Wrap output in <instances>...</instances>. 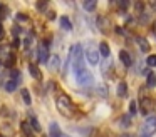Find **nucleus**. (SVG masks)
<instances>
[{
    "mask_svg": "<svg viewBox=\"0 0 156 137\" xmlns=\"http://www.w3.org/2000/svg\"><path fill=\"white\" fill-rule=\"evenodd\" d=\"M4 37V27H2V23H0V39Z\"/></svg>",
    "mask_w": 156,
    "mask_h": 137,
    "instance_id": "2f4dec72",
    "label": "nucleus"
},
{
    "mask_svg": "<svg viewBox=\"0 0 156 137\" xmlns=\"http://www.w3.org/2000/svg\"><path fill=\"white\" fill-rule=\"evenodd\" d=\"M7 12H9V9L2 5V9H0V17H4V19H5V17H7Z\"/></svg>",
    "mask_w": 156,
    "mask_h": 137,
    "instance_id": "393cba45",
    "label": "nucleus"
},
{
    "mask_svg": "<svg viewBox=\"0 0 156 137\" xmlns=\"http://www.w3.org/2000/svg\"><path fill=\"white\" fill-rule=\"evenodd\" d=\"M0 9H2V3H0Z\"/></svg>",
    "mask_w": 156,
    "mask_h": 137,
    "instance_id": "72a5a7b5",
    "label": "nucleus"
},
{
    "mask_svg": "<svg viewBox=\"0 0 156 137\" xmlns=\"http://www.w3.org/2000/svg\"><path fill=\"white\" fill-rule=\"evenodd\" d=\"M71 55H72V67H74V70L84 67V62H82L84 52H82V47H81V45H74V47H72Z\"/></svg>",
    "mask_w": 156,
    "mask_h": 137,
    "instance_id": "7ed1b4c3",
    "label": "nucleus"
},
{
    "mask_svg": "<svg viewBox=\"0 0 156 137\" xmlns=\"http://www.w3.org/2000/svg\"><path fill=\"white\" fill-rule=\"evenodd\" d=\"M128 5H129V2H126V0H121V2H119V7H121V9H128Z\"/></svg>",
    "mask_w": 156,
    "mask_h": 137,
    "instance_id": "cd10ccee",
    "label": "nucleus"
},
{
    "mask_svg": "<svg viewBox=\"0 0 156 137\" xmlns=\"http://www.w3.org/2000/svg\"><path fill=\"white\" fill-rule=\"evenodd\" d=\"M121 120H122V122H121V124H122V125H124V127H128V125H129V124H131V122H129V117H128V115H126V117H122V119H121Z\"/></svg>",
    "mask_w": 156,
    "mask_h": 137,
    "instance_id": "bb28decb",
    "label": "nucleus"
},
{
    "mask_svg": "<svg viewBox=\"0 0 156 137\" xmlns=\"http://www.w3.org/2000/svg\"><path fill=\"white\" fill-rule=\"evenodd\" d=\"M136 42H138L139 49H141L143 52H149V43H148V40H146L144 37H138V39H136Z\"/></svg>",
    "mask_w": 156,
    "mask_h": 137,
    "instance_id": "9d476101",
    "label": "nucleus"
},
{
    "mask_svg": "<svg viewBox=\"0 0 156 137\" xmlns=\"http://www.w3.org/2000/svg\"><path fill=\"white\" fill-rule=\"evenodd\" d=\"M45 7H47V2H39V3H37V9L41 10V12H44Z\"/></svg>",
    "mask_w": 156,
    "mask_h": 137,
    "instance_id": "b1692460",
    "label": "nucleus"
},
{
    "mask_svg": "<svg viewBox=\"0 0 156 137\" xmlns=\"http://www.w3.org/2000/svg\"><path fill=\"white\" fill-rule=\"evenodd\" d=\"M61 137H71V135H66V134H62V135Z\"/></svg>",
    "mask_w": 156,
    "mask_h": 137,
    "instance_id": "473e14b6",
    "label": "nucleus"
},
{
    "mask_svg": "<svg viewBox=\"0 0 156 137\" xmlns=\"http://www.w3.org/2000/svg\"><path fill=\"white\" fill-rule=\"evenodd\" d=\"M139 107H141L143 114H148L149 110L153 109V100L149 99V97H144V99H141V102H139Z\"/></svg>",
    "mask_w": 156,
    "mask_h": 137,
    "instance_id": "0eeeda50",
    "label": "nucleus"
},
{
    "mask_svg": "<svg viewBox=\"0 0 156 137\" xmlns=\"http://www.w3.org/2000/svg\"><path fill=\"white\" fill-rule=\"evenodd\" d=\"M116 92H118V95L119 97H126L128 95V85H126V82H119L118 84V90H116Z\"/></svg>",
    "mask_w": 156,
    "mask_h": 137,
    "instance_id": "ddd939ff",
    "label": "nucleus"
},
{
    "mask_svg": "<svg viewBox=\"0 0 156 137\" xmlns=\"http://www.w3.org/2000/svg\"><path fill=\"white\" fill-rule=\"evenodd\" d=\"M82 5H84V9L89 10V12H92V10L96 9V2H94V0H87V2H84Z\"/></svg>",
    "mask_w": 156,
    "mask_h": 137,
    "instance_id": "6ab92c4d",
    "label": "nucleus"
},
{
    "mask_svg": "<svg viewBox=\"0 0 156 137\" xmlns=\"http://www.w3.org/2000/svg\"><path fill=\"white\" fill-rule=\"evenodd\" d=\"M29 72H30V75L34 77V79H37V80L42 79V72L35 63H30V65H29Z\"/></svg>",
    "mask_w": 156,
    "mask_h": 137,
    "instance_id": "1a4fd4ad",
    "label": "nucleus"
},
{
    "mask_svg": "<svg viewBox=\"0 0 156 137\" xmlns=\"http://www.w3.org/2000/svg\"><path fill=\"white\" fill-rule=\"evenodd\" d=\"M99 53H101L102 57H109L111 50H109V45H108L106 42H101V43H99Z\"/></svg>",
    "mask_w": 156,
    "mask_h": 137,
    "instance_id": "f8f14e48",
    "label": "nucleus"
},
{
    "mask_svg": "<svg viewBox=\"0 0 156 137\" xmlns=\"http://www.w3.org/2000/svg\"><path fill=\"white\" fill-rule=\"evenodd\" d=\"M76 74V80H77L79 85H91L92 80H94V77H92V74L89 72L86 67H81V69H76L74 70Z\"/></svg>",
    "mask_w": 156,
    "mask_h": 137,
    "instance_id": "f03ea898",
    "label": "nucleus"
},
{
    "mask_svg": "<svg viewBox=\"0 0 156 137\" xmlns=\"http://www.w3.org/2000/svg\"><path fill=\"white\" fill-rule=\"evenodd\" d=\"M12 45H14V47H19V45H20V40H19V39H14V42H12Z\"/></svg>",
    "mask_w": 156,
    "mask_h": 137,
    "instance_id": "c85d7f7f",
    "label": "nucleus"
},
{
    "mask_svg": "<svg viewBox=\"0 0 156 137\" xmlns=\"http://www.w3.org/2000/svg\"><path fill=\"white\" fill-rule=\"evenodd\" d=\"M59 22H61V27L64 30H71L72 29V23H71V20H69L67 17H61V19H59Z\"/></svg>",
    "mask_w": 156,
    "mask_h": 137,
    "instance_id": "4468645a",
    "label": "nucleus"
},
{
    "mask_svg": "<svg viewBox=\"0 0 156 137\" xmlns=\"http://www.w3.org/2000/svg\"><path fill=\"white\" fill-rule=\"evenodd\" d=\"M17 82H19V80H9V82L5 84V89H7V92H14V90L17 89Z\"/></svg>",
    "mask_w": 156,
    "mask_h": 137,
    "instance_id": "a211bd4d",
    "label": "nucleus"
},
{
    "mask_svg": "<svg viewBox=\"0 0 156 137\" xmlns=\"http://www.w3.org/2000/svg\"><path fill=\"white\" fill-rule=\"evenodd\" d=\"M57 67H59V57H57V55H54V57H52V60H51V69H52V70H55Z\"/></svg>",
    "mask_w": 156,
    "mask_h": 137,
    "instance_id": "aec40b11",
    "label": "nucleus"
},
{
    "mask_svg": "<svg viewBox=\"0 0 156 137\" xmlns=\"http://www.w3.org/2000/svg\"><path fill=\"white\" fill-rule=\"evenodd\" d=\"M119 60H121L122 63H124L126 67H129L133 63V59H131V55H129L128 52H126V50H121V52H119Z\"/></svg>",
    "mask_w": 156,
    "mask_h": 137,
    "instance_id": "6e6552de",
    "label": "nucleus"
},
{
    "mask_svg": "<svg viewBox=\"0 0 156 137\" xmlns=\"http://www.w3.org/2000/svg\"><path fill=\"white\" fill-rule=\"evenodd\" d=\"M55 105H57V110L62 114L64 117H71L72 114H74V105H72L71 99H69L67 95H64V94H61V95L57 97V100H55Z\"/></svg>",
    "mask_w": 156,
    "mask_h": 137,
    "instance_id": "f257e3e1",
    "label": "nucleus"
},
{
    "mask_svg": "<svg viewBox=\"0 0 156 137\" xmlns=\"http://www.w3.org/2000/svg\"><path fill=\"white\" fill-rule=\"evenodd\" d=\"M146 84H148V87H151V89L156 87V74L154 72H148V75H146Z\"/></svg>",
    "mask_w": 156,
    "mask_h": 137,
    "instance_id": "9b49d317",
    "label": "nucleus"
},
{
    "mask_svg": "<svg viewBox=\"0 0 156 137\" xmlns=\"http://www.w3.org/2000/svg\"><path fill=\"white\" fill-rule=\"evenodd\" d=\"M22 130H24L27 135H30V134H32V129H30V125H29V122H24V124H22Z\"/></svg>",
    "mask_w": 156,
    "mask_h": 137,
    "instance_id": "5701e85b",
    "label": "nucleus"
},
{
    "mask_svg": "<svg viewBox=\"0 0 156 137\" xmlns=\"http://www.w3.org/2000/svg\"><path fill=\"white\" fill-rule=\"evenodd\" d=\"M136 112H138V107H136V102H134V100H131V102H129V114H131V115H134Z\"/></svg>",
    "mask_w": 156,
    "mask_h": 137,
    "instance_id": "412c9836",
    "label": "nucleus"
},
{
    "mask_svg": "<svg viewBox=\"0 0 156 137\" xmlns=\"http://www.w3.org/2000/svg\"><path fill=\"white\" fill-rule=\"evenodd\" d=\"M25 47H29V45H32V39H30V37H29V39H25Z\"/></svg>",
    "mask_w": 156,
    "mask_h": 137,
    "instance_id": "c756f323",
    "label": "nucleus"
},
{
    "mask_svg": "<svg viewBox=\"0 0 156 137\" xmlns=\"http://www.w3.org/2000/svg\"><path fill=\"white\" fill-rule=\"evenodd\" d=\"M153 132H156V117H151V119L146 120V124H144V132H143V134L149 135V134H153Z\"/></svg>",
    "mask_w": 156,
    "mask_h": 137,
    "instance_id": "423d86ee",
    "label": "nucleus"
},
{
    "mask_svg": "<svg viewBox=\"0 0 156 137\" xmlns=\"http://www.w3.org/2000/svg\"><path fill=\"white\" fill-rule=\"evenodd\" d=\"M29 125H32V129H34L35 132H41V124L37 122L35 117H30V119H29Z\"/></svg>",
    "mask_w": 156,
    "mask_h": 137,
    "instance_id": "f3484780",
    "label": "nucleus"
},
{
    "mask_svg": "<svg viewBox=\"0 0 156 137\" xmlns=\"http://www.w3.org/2000/svg\"><path fill=\"white\" fill-rule=\"evenodd\" d=\"M62 134H61V129H59V125L55 122H52L51 124V137H61Z\"/></svg>",
    "mask_w": 156,
    "mask_h": 137,
    "instance_id": "2eb2a0df",
    "label": "nucleus"
},
{
    "mask_svg": "<svg viewBox=\"0 0 156 137\" xmlns=\"http://www.w3.org/2000/svg\"><path fill=\"white\" fill-rule=\"evenodd\" d=\"M0 137H4V135H2V134H0Z\"/></svg>",
    "mask_w": 156,
    "mask_h": 137,
    "instance_id": "f704fd0d",
    "label": "nucleus"
},
{
    "mask_svg": "<svg viewBox=\"0 0 156 137\" xmlns=\"http://www.w3.org/2000/svg\"><path fill=\"white\" fill-rule=\"evenodd\" d=\"M146 63H148L149 67H154L156 65V55H149L148 59H146Z\"/></svg>",
    "mask_w": 156,
    "mask_h": 137,
    "instance_id": "4be33fe9",
    "label": "nucleus"
},
{
    "mask_svg": "<svg viewBox=\"0 0 156 137\" xmlns=\"http://www.w3.org/2000/svg\"><path fill=\"white\" fill-rule=\"evenodd\" d=\"M37 57H39V62H42V63H45L49 60V50H47V47H45L44 43H41V45H39Z\"/></svg>",
    "mask_w": 156,
    "mask_h": 137,
    "instance_id": "39448f33",
    "label": "nucleus"
},
{
    "mask_svg": "<svg viewBox=\"0 0 156 137\" xmlns=\"http://www.w3.org/2000/svg\"><path fill=\"white\" fill-rule=\"evenodd\" d=\"M134 9H136V12H139V13H141V12H143V3H141V2L134 3Z\"/></svg>",
    "mask_w": 156,
    "mask_h": 137,
    "instance_id": "a878e982",
    "label": "nucleus"
},
{
    "mask_svg": "<svg viewBox=\"0 0 156 137\" xmlns=\"http://www.w3.org/2000/svg\"><path fill=\"white\" fill-rule=\"evenodd\" d=\"M22 99H24V102H25V105H30L32 104V99H30V92H29L27 89H22Z\"/></svg>",
    "mask_w": 156,
    "mask_h": 137,
    "instance_id": "dca6fc26",
    "label": "nucleus"
},
{
    "mask_svg": "<svg viewBox=\"0 0 156 137\" xmlns=\"http://www.w3.org/2000/svg\"><path fill=\"white\" fill-rule=\"evenodd\" d=\"M84 53H86V57H87L89 63H92V65H96V63L99 62L98 47H94L92 43H89V45H86V49H84Z\"/></svg>",
    "mask_w": 156,
    "mask_h": 137,
    "instance_id": "20e7f679",
    "label": "nucleus"
},
{
    "mask_svg": "<svg viewBox=\"0 0 156 137\" xmlns=\"http://www.w3.org/2000/svg\"><path fill=\"white\" fill-rule=\"evenodd\" d=\"M151 30H153V33H156V20L153 22V25H151Z\"/></svg>",
    "mask_w": 156,
    "mask_h": 137,
    "instance_id": "7c9ffc66",
    "label": "nucleus"
}]
</instances>
